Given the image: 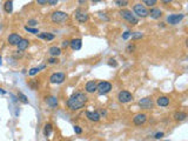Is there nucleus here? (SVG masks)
I'll return each mask as SVG.
<instances>
[{
	"instance_id": "nucleus-23",
	"label": "nucleus",
	"mask_w": 188,
	"mask_h": 141,
	"mask_svg": "<svg viewBox=\"0 0 188 141\" xmlns=\"http://www.w3.org/2000/svg\"><path fill=\"white\" fill-rule=\"evenodd\" d=\"M39 38H40V39H45V40H53V39H54V34L44 32V33H40V34H39Z\"/></svg>"
},
{
	"instance_id": "nucleus-16",
	"label": "nucleus",
	"mask_w": 188,
	"mask_h": 141,
	"mask_svg": "<svg viewBox=\"0 0 188 141\" xmlns=\"http://www.w3.org/2000/svg\"><path fill=\"white\" fill-rule=\"evenodd\" d=\"M86 115H87V118L90 120V121H94V122H98L99 120H100V114H99L98 112H86Z\"/></svg>"
},
{
	"instance_id": "nucleus-11",
	"label": "nucleus",
	"mask_w": 188,
	"mask_h": 141,
	"mask_svg": "<svg viewBox=\"0 0 188 141\" xmlns=\"http://www.w3.org/2000/svg\"><path fill=\"white\" fill-rule=\"evenodd\" d=\"M146 121H147V115L143 114V113H139L133 118V122H134L135 126H141Z\"/></svg>"
},
{
	"instance_id": "nucleus-24",
	"label": "nucleus",
	"mask_w": 188,
	"mask_h": 141,
	"mask_svg": "<svg viewBox=\"0 0 188 141\" xmlns=\"http://www.w3.org/2000/svg\"><path fill=\"white\" fill-rule=\"evenodd\" d=\"M4 9L6 13H11L13 11V1H6L4 5Z\"/></svg>"
},
{
	"instance_id": "nucleus-25",
	"label": "nucleus",
	"mask_w": 188,
	"mask_h": 141,
	"mask_svg": "<svg viewBox=\"0 0 188 141\" xmlns=\"http://www.w3.org/2000/svg\"><path fill=\"white\" fill-rule=\"evenodd\" d=\"M52 125L51 124H46L45 125V128H44V134H45V136H50L51 133H52Z\"/></svg>"
},
{
	"instance_id": "nucleus-32",
	"label": "nucleus",
	"mask_w": 188,
	"mask_h": 141,
	"mask_svg": "<svg viewBox=\"0 0 188 141\" xmlns=\"http://www.w3.org/2000/svg\"><path fill=\"white\" fill-rule=\"evenodd\" d=\"M131 34H132V33H131L129 31H126V32L122 34V39H123V40H127L128 38L131 37Z\"/></svg>"
},
{
	"instance_id": "nucleus-6",
	"label": "nucleus",
	"mask_w": 188,
	"mask_h": 141,
	"mask_svg": "<svg viewBox=\"0 0 188 141\" xmlns=\"http://www.w3.org/2000/svg\"><path fill=\"white\" fill-rule=\"evenodd\" d=\"M134 13L140 18H146L148 17V11L145 7V5L142 4H135L134 5Z\"/></svg>"
},
{
	"instance_id": "nucleus-19",
	"label": "nucleus",
	"mask_w": 188,
	"mask_h": 141,
	"mask_svg": "<svg viewBox=\"0 0 188 141\" xmlns=\"http://www.w3.org/2000/svg\"><path fill=\"white\" fill-rule=\"evenodd\" d=\"M46 104L48 105L50 107L54 108V107H57V106H58V99H57V97L46 98Z\"/></svg>"
},
{
	"instance_id": "nucleus-10",
	"label": "nucleus",
	"mask_w": 188,
	"mask_h": 141,
	"mask_svg": "<svg viewBox=\"0 0 188 141\" xmlns=\"http://www.w3.org/2000/svg\"><path fill=\"white\" fill-rule=\"evenodd\" d=\"M74 15H75V19L79 22H81V24H83V22H86L88 20V14L86 12H83V9H80V8L75 11Z\"/></svg>"
},
{
	"instance_id": "nucleus-13",
	"label": "nucleus",
	"mask_w": 188,
	"mask_h": 141,
	"mask_svg": "<svg viewBox=\"0 0 188 141\" xmlns=\"http://www.w3.org/2000/svg\"><path fill=\"white\" fill-rule=\"evenodd\" d=\"M69 46L73 51H79L83 46V40L80 38H76V39H73L72 41H69Z\"/></svg>"
},
{
	"instance_id": "nucleus-36",
	"label": "nucleus",
	"mask_w": 188,
	"mask_h": 141,
	"mask_svg": "<svg viewBox=\"0 0 188 141\" xmlns=\"http://www.w3.org/2000/svg\"><path fill=\"white\" fill-rule=\"evenodd\" d=\"M134 50H135V46H134V45H129L127 47V52H129V53H132Z\"/></svg>"
},
{
	"instance_id": "nucleus-41",
	"label": "nucleus",
	"mask_w": 188,
	"mask_h": 141,
	"mask_svg": "<svg viewBox=\"0 0 188 141\" xmlns=\"http://www.w3.org/2000/svg\"><path fill=\"white\" fill-rule=\"evenodd\" d=\"M0 93H1V94H6V91H4L2 88H0Z\"/></svg>"
},
{
	"instance_id": "nucleus-3",
	"label": "nucleus",
	"mask_w": 188,
	"mask_h": 141,
	"mask_svg": "<svg viewBox=\"0 0 188 141\" xmlns=\"http://www.w3.org/2000/svg\"><path fill=\"white\" fill-rule=\"evenodd\" d=\"M119 14H120L125 20H127L128 22H131L132 25H136V24L139 22V19L135 17V14H133L132 11H129V9H121Z\"/></svg>"
},
{
	"instance_id": "nucleus-43",
	"label": "nucleus",
	"mask_w": 188,
	"mask_h": 141,
	"mask_svg": "<svg viewBox=\"0 0 188 141\" xmlns=\"http://www.w3.org/2000/svg\"><path fill=\"white\" fill-rule=\"evenodd\" d=\"M1 27H2V26H1V24H0V30H1Z\"/></svg>"
},
{
	"instance_id": "nucleus-28",
	"label": "nucleus",
	"mask_w": 188,
	"mask_h": 141,
	"mask_svg": "<svg viewBox=\"0 0 188 141\" xmlns=\"http://www.w3.org/2000/svg\"><path fill=\"white\" fill-rule=\"evenodd\" d=\"M114 2H115V5L119 6V7L126 6V5L128 4V1H126V0H116V1H114Z\"/></svg>"
},
{
	"instance_id": "nucleus-29",
	"label": "nucleus",
	"mask_w": 188,
	"mask_h": 141,
	"mask_svg": "<svg viewBox=\"0 0 188 141\" xmlns=\"http://www.w3.org/2000/svg\"><path fill=\"white\" fill-rule=\"evenodd\" d=\"M143 4L147 6H154L157 4V0H143Z\"/></svg>"
},
{
	"instance_id": "nucleus-21",
	"label": "nucleus",
	"mask_w": 188,
	"mask_h": 141,
	"mask_svg": "<svg viewBox=\"0 0 188 141\" xmlns=\"http://www.w3.org/2000/svg\"><path fill=\"white\" fill-rule=\"evenodd\" d=\"M187 118V113L185 112H176L174 113V119L176 121H183V120Z\"/></svg>"
},
{
	"instance_id": "nucleus-12",
	"label": "nucleus",
	"mask_w": 188,
	"mask_h": 141,
	"mask_svg": "<svg viewBox=\"0 0 188 141\" xmlns=\"http://www.w3.org/2000/svg\"><path fill=\"white\" fill-rule=\"evenodd\" d=\"M20 40H21V37H20L19 34H17V33H12V34H9L7 38L8 44L12 45V46H17V45L19 44Z\"/></svg>"
},
{
	"instance_id": "nucleus-27",
	"label": "nucleus",
	"mask_w": 188,
	"mask_h": 141,
	"mask_svg": "<svg viewBox=\"0 0 188 141\" xmlns=\"http://www.w3.org/2000/svg\"><path fill=\"white\" fill-rule=\"evenodd\" d=\"M131 37H132L133 40H138V39H141V38L143 37V34L141 32H134V33L131 34Z\"/></svg>"
},
{
	"instance_id": "nucleus-2",
	"label": "nucleus",
	"mask_w": 188,
	"mask_h": 141,
	"mask_svg": "<svg viewBox=\"0 0 188 141\" xmlns=\"http://www.w3.org/2000/svg\"><path fill=\"white\" fill-rule=\"evenodd\" d=\"M68 19V14L66 12H62V11H55L53 12L51 15V20L54 24H62Z\"/></svg>"
},
{
	"instance_id": "nucleus-35",
	"label": "nucleus",
	"mask_w": 188,
	"mask_h": 141,
	"mask_svg": "<svg viewBox=\"0 0 188 141\" xmlns=\"http://www.w3.org/2000/svg\"><path fill=\"white\" fill-rule=\"evenodd\" d=\"M48 62H50V64H58V62H59V60L57 59V58H50V59H48Z\"/></svg>"
},
{
	"instance_id": "nucleus-20",
	"label": "nucleus",
	"mask_w": 188,
	"mask_h": 141,
	"mask_svg": "<svg viewBox=\"0 0 188 141\" xmlns=\"http://www.w3.org/2000/svg\"><path fill=\"white\" fill-rule=\"evenodd\" d=\"M48 53L52 55L53 58H54V57H59L61 54V50L59 47H57V46H53V47H51V48L48 50Z\"/></svg>"
},
{
	"instance_id": "nucleus-31",
	"label": "nucleus",
	"mask_w": 188,
	"mask_h": 141,
	"mask_svg": "<svg viewBox=\"0 0 188 141\" xmlns=\"http://www.w3.org/2000/svg\"><path fill=\"white\" fill-rule=\"evenodd\" d=\"M27 24H28L27 26L30 27V26H35V25H37V24H38V21H37V20H35V19H30V20L27 21Z\"/></svg>"
},
{
	"instance_id": "nucleus-33",
	"label": "nucleus",
	"mask_w": 188,
	"mask_h": 141,
	"mask_svg": "<svg viewBox=\"0 0 188 141\" xmlns=\"http://www.w3.org/2000/svg\"><path fill=\"white\" fill-rule=\"evenodd\" d=\"M108 65H109V66H113V67H116V66H118L116 61H115L114 59H109V61H108Z\"/></svg>"
},
{
	"instance_id": "nucleus-18",
	"label": "nucleus",
	"mask_w": 188,
	"mask_h": 141,
	"mask_svg": "<svg viewBox=\"0 0 188 141\" xmlns=\"http://www.w3.org/2000/svg\"><path fill=\"white\" fill-rule=\"evenodd\" d=\"M157 104L161 107H167L169 105V98L168 97H159L157 100Z\"/></svg>"
},
{
	"instance_id": "nucleus-22",
	"label": "nucleus",
	"mask_w": 188,
	"mask_h": 141,
	"mask_svg": "<svg viewBox=\"0 0 188 141\" xmlns=\"http://www.w3.org/2000/svg\"><path fill=\"white\" fill-rule=\"evenodd\" d=\"M45 65H41V66H39V67H33V68H31L30 71H28V75H31V76H33V75H35L38 74L41 69H44L45 68Z\"/></svg>"
},
{
	"instance_id": "nucleus-8",
	"label": "nucleus",
	"mask_w": 188,
	"mask_h": 141,
	"mask_svg": "<svg viewBox=\"0 0 188 141\" xmlns=\"http://www.w3.org/2000/svg\"><path fill=\"white\" fill-rule=\"evenodd\" d=\"M139 105H140V107L142 108V109H152L153 108V106H154V102H153V100H152V98L149 97H146V98H142V99H140V101H139Z\"/></svg>"
},
{
	"instance_id": "nucleus-42",
	"label": "nucleus",
	"mask_w": 188,
	"mask_h": 141,
	"mask_svg": "<svg viewBox=\"0 0 188 141\" xmlns=\"http://www.w3.org/2000/svg\"><path fill=\"white\" fill-rule=\"evenodd\" d=\"M0 66H1V57H0Z\"/></svg>"
},
{
	"instance_id": "nucleus-40",
	"label": "nucleus",
	"mask_w": 188,
	"mask_h": 141,
	"mask_svg": "<svg viewBox=\"0 0 188 141\" xmlns=\"http://www.w3.org/2000/svg\"><path fill=\"white\" fill-rule=\"evenodd\" d=\"M37 2L39 5H47V1L46 0H38Z\"/></svg>"
},
{
	"instance_id": "nucleus-44",
	"label": "nucleus",
	"mask_w": 188,
	"mask_h": 141,
	"mask_svg": "<svg viewBox=\"0 0 188 141\" xmlns=\"http://www.w3.org/2000/svg\"><path fill=\"white\" fill-rule=\"evenodd\" d=\"M165 141H169V140H165Z\"/></svg>"
},
{
	"instance_id": "nucleus-9",
	"label": "nucleus",
	"mask_w": 188,
	"mask_h": 141,
	"mask_svg": "<svg viewBox=\"0 0 188 141\" xmlns=\"http://www.w3.org/2000/svg\"><path fill=\"white\" fill-rule=\"evenodd\" d=\"M185 18V14H171L167 17V22L171 25H178Z\"/></svg>"
},
{
	"instance_id": "nucleus-26",
	"label": "nucleus",
	"mask_w": 188,
	"mask_h": 141,
	"mask_svg": "<svg viewBox=\"0 0 188 141\" xmlns=\"http://www.w3.org/2000/svg\"><path fill=\"white\" fill-rule=\"evenodd\" d=\"M18 99H19L21 102H24V104H28V99H27V97H26L24 93H21V92L18 93Z\"/></svg>"
},
{
	"instance_id": "nucleus-4",
	"label": "nucleus",
	"mask_w": 188,
	"mask_h": 141,
	"mask_svg": "<svg viewBox=\"0 0 188 141\" xmlns=\"http://www.w3.org/2000/svg\"><path fill=\"white\" fill-rule=\"evenodd\" d=\"M111 89H112V83L108 81H101L97 85V91L99 92V94H101V95L109 93Z\"/></svg>"
},
{
	"instance_id": "nucleus-15",
	"label": "nucleus",
	"mask_w": 188,
	"mask_h": 141,
	"mask_svg": "<svg viewBox=\"0 0 188 141\" xmlns=\"http://www.w3.org/2000/svg\"><path fill=\"white\" fill-rule=\"evenodd\" d=\"M85 91L87 93H94L97 92V82L95 81H88L85 86Z\"/></svg>"
},
{
	"instance_id": "nucleus-17",
	"label": "nucleus",
	"mask_w": 188,
	"mask_h": 141,
	"mask_svg": "<svg viewBox=\"0 0 188 141\" xmlns=\"http://www.w3.org/2000/svg\"><path fill=\"white\" fill-rule=\"evenodd\" d=\"M148 15L153 19H159L162 15V12L159 8H152L150 11H148Z\"/></svg>"
},
{
	"instance_id": "nucleus-14",
	"label": "nucleus",
	"mask_w": 188,
	"mask_h": 141,
	"mask_svg": "<svg viewBox=\"0 0 188 141\" xmlns=\"http://www.w3.org/2000/svg\"><path fill=\"white\" fill-rule=\"evenodd\" d=\"M28 46H30V40L28 39H25V38H21V40L19 41V44L17 45V47H18L19 51H25Z\"/></svg>"
},
{
	"instance_id": "nucleus-39",
	"label": "nucleus",
	"mask_w": 188,
	"mask_h": 141,
	"mask_svg": "<svg viewBox=\"0 0 188 141\" xmlns=\"http://www.w3.org/2000/svg\"><path fill=\"white\" fill-rule=\"evenodd\" d=\"M47 4H50V5L54 6V5H57V4H58V1H57V0H47Z\"/></svg>"
},
{
	"instance_id": "nucleus-1",
	"label": "nucleus",
	"mask_w": 188,
	"mask_h": 141,
	"mask_svg": "<svg viewBox=\"0 0 188 141\" xmlns=\"http://www.w3.org/2000/svg\"><path fill=\"white\" fill-rule=\"evenodd\" d=\"M87 102V95L83 92H75L67 100V107L71 111L81 109Z\"/></svg>"
},
{
	"instance_id": "nucleus-38",
	"label": "nucleus",
	"mask_w": 188,
	"mask_h": 141,
	"mask_svg": "<svg viewBox=\"0 0 188 141\" xmlns=\"http://www.w3.org/2000/svg\"><path fill=\"white\" fill-rule=\"evenodd\" d=\"M61 46L66 48V47H68V46H69V41H68V40H64V41H62V44H61Z\"/></svg>"
},
{
	"instance_id": "nucleus-7",
	"label": "nucleus",
	"mask_w": 188,
	"mask_h": 141,
	"mask_svg": "<svg viewBox=\"0 0 188 141\" xmlns=\"http://www.w3.org/2000/svg\"><path fill=\"white\" fill-rule=\"evenodd\" d=\"M65 79H66L65 73L58 72V73H53V74L50 76V82H51V83H57V85H59V83H62V82L65 81Z\"/></svg>"
},
{
	"instance_id": "nucleus-5",
	"label": "nucleus",
	"mask_w": 188,
	"mask_h": 141,
	"mask_svg": "<svg viewBox=\"0 0 188 141\" xmlns=\"http://www.w3.org/2000/svg\"><path fill=\"white\" fill-rule=\"evenodd\" d=\"M118 100L120 101L121 104H128V102H131L133 100V95L128 91H120L118 93Z\"/></svg>"
},
{
	"instance_id": "nucleus-37",
	"label": "nucleus",
	"mask_w": 188,
	"mask_h": 141,
	"mask_svg": "<svg viewBox=\"0 0 188 141\" xmlns=\"http://www.w3.org/2000/svg\"><path fill=\"white\" fill-rule=\"evenodd\" d=\"M162 136H164V133H162V132H159V133H157L155 135H154L155 139H161Z\"/></svg>"
},
{
	"instance_id": "nucleus-34",
	"label": "nucleus",
	"mask_w": 188,
	"mask_h": 141,
	"mask_svg": "<svg viewBox=\"0 0 188 141\" xmlns=\"http://www.w3.org/2000/svg\"><path fill=\"white\" fill-rule=\"evenodd\" d=\"M74 132L76 134H81L83 133V129H81V127L80 126H74Z\"/></svg>"
},
{
	"instance_id": "nucleus-30",
	"label": "nucleus",
	"mask_w": 188,
	"mask_h": 141,
	"mask_svg": "<svg viewBox=\"0 0 188 141\" xmlns=\"http://www.w3.org/2000/svg\"><path fill=\"white\" fill-rule=\"evenodd\" d=\"M25 30L27 31V32H30V33H32V34H38L39 33L37 28H32V27H28V26H25Z\"/></svg>"
}]
</instances>
